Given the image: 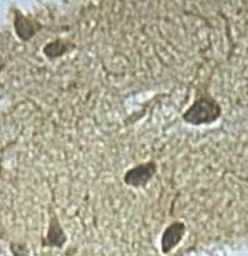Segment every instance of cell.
Returning <instances> with one entry per match:
<instances>
[{
  "label": "cell",
  "instance_id": "1",
  "mask_svg": "<svg viewBox=\"0 0 248 256\" xmlns=\"http://www.w3.org/2000/svg\"><path fill=\"white\" fill-rule=\"evenodd\" d=\"M222 114V108L211 96H203L196 100L183 114L185 122L191 126L210 124L216 122Z\"/></svg>",
  "mask_w": 248,
  "mask_h": 256
},
{
  "label": "cell",
  "instance_id": "2",
  "mask_svg": "<svg viewBox=\"0 0 248 256\" xmlns=\"http://www.w3.org/2000/svg\"><path fill=\"white\" fill-rule=\"evenodd\" d=\"M157 172L158 165L156 161L149 160L128 169L124 174V182L126 186L130 187H145Z\"/></svg>",
  "mask_w": 248,
  "mask_h": 256
},
{
  "label": "cell",
  "instance_id": "3",
  "mask_svg": "<svg viewBox=\"0 0 248 256\" xmlns=\"http://www.w3.org/2000/svg\"><path fill=\"white\" fill-rule=\"evenodd\" d=\"M186 233V224L175 221L166 228L161 238V248L164 254H170L184 238Z\"/></svg>",
  "mask_w": 248,
  "mask_h": 256
},
{
  "label": "cell",
  "instance_id": "4",
  "mask_svg": "<svg viewBox=\"0 0 248 256\" xmlns=\"http://www.w3.org/2000/svg\"><path fill=\"white\" fill-rule=\"evenodd\" d=\"M13 26L15 34L23 41L32 38L42 28L39 22L23 15L20 10L14 12Z\"/></svg>",
  "mask_w": 248,
  "mask_h": 256
},
{
  "label": "cell",
  "instance_id": "5",
  "mask_svg": "<svg viewBox=\"0 0 248 256\" xmlns=\"http://www.w3.org/2000/svg\"><path fill=\"white\" fill-rule=\"evenodd\" d=\"M67 242V234L61 226L57 216H51L49 220L46 236L42 240V246L61 249Z\"/></svg>",
  "mask_w": 248,
  "mask_h": 256
},
{
  "label": "cell",
  "instance_id": "6",
  "mask_svg": "<svg viewBox=\"0 0 248 256\" xmlns=\"http://www.w3.org/2000/svg\"><path fill=\"white\" fill-rule=\"evenodd\" d=\"M72 42L67 39L58 38L45 44L42 52L46 58L50 59L58 58L72 50Z\"/></svg>",
  "mask_w": 248,
  "mask_h": 256
},
{
  "label": "cell",
  "instance_id": "7",
  "mask_svg": "<svg viewBox=\"0 0 248 256\" xmlns=\"http://www.w3.org/2000/svg\"><path fill=\"white\" fill-rule=\"evenodd\" d=\"M10 250L15 256L29 255V250L27 246L20 243H11Z\"/></svg>",
  "mask_w": 248,
  "mask_h": 256
}]
</instances>
